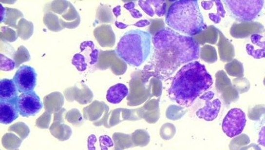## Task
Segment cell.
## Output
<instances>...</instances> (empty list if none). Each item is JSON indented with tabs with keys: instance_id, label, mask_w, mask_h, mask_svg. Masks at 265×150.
Returning <instances> with one entry per match:
<instances>
[{
	"instance_id": "obj_1",
	"label": "cell",
	"mask_w": 265,
	"mask_h": 150,
	"mask_svg": "<svg viewBox=\"0 0 265 150\" xmlns=\"http://www.w3.org/2000/svg\"><path fill=\"white\" fill-rule=\"evenodd\" d=\"M154 54L152 67L162 78H168L183 64L200 58V46L191 37L182 35L166 27L156 33L152 40Z\"/></svg>"
},
{
	"instance_id": "obj_2",
	"label": "cell",
	"mask_w": 265,
	"mask_h": 150,
	"mask_svg": "<svg viewBox=\"0 0 265 150\" xmlns=\"http://www.w3.org/2000/svg\"><path fill=\"white\" fill-rule=\"evenodd\" d=\"M213 83L206 66L192 62L184 65L173 77L169 89V97L180 106L190 107Z\"/></svg>"
},
{
	"instance_id": "obj_3",
	"label": "cell",
	"mask_w": 265,
	"mask_h": 150,
	"mask_svg": "<svg viewBox=\"0 0 265 150\" xmlns=\"http://www.w3.org/2000/svg\"><path fill=\"white\" fill-rule=\"evenodd\" d=\"M165 22L173 31L191 37L207 27L196 0H180L174 2L169 8Z\"/></svg>"
},
{
	"instance_id": "obj_4",
	"label": "cell",
	"mask_w": 265,
	"mask_h": 150,
	"mask_svg": "<svg viewBox=\"0 0 265 150\" xmlns=\"http://www.w3.org/2000/svg\"><path fill=\"white\" fill-rule=\"evenodd\" d=\"M151 35L132 29L120 39L115 49L117 57L132 67H140L148 59L151 50Z\"/></svg>"
},
{
	"instance_id": "obj_5",
	"label": "cell",
	"mask_w": 265,
	"mask_h": 150,
	"mask_svg": "<svg viewBox=\"0 0 265 150\" xmlns=\"http://www.w3.org/2000/svg\"><path fill=\"white\" fill-rule=\"evenodd\" d=\"M223 2L233 19L240 22L255 20L265 4L263 0H224Z\"/></svg>"
},
{
	"instance_id": "obj_6",
	"label": "cell",
	"mask_w": 265,
	"mask_h": 150,
	"mask_svg": "<svg viewBox=\"0 0 265 150\" xmlns=\"http://www.w3.org/2000/svg\"><path fill=\"white\" fill-rule=\"evenodd\" d=\"M246 122L245 113L239 108H233L227 112L223 121L222 130L228 137H236L243 133Z\"/></svg>"
},
{
	"instance_id": "obj_7",
	"label": "cell",
	"mask_w": 265,
	"mask_h": 150,
	"mask_svg": "<svg viewBox=\"0 0 265 150\" xmlns=\"http://www.w3.org/2000/svg\"><path fill=\"white\" fill-rule=\"evenodd\" d=\"M17 107L22 117H29L37 115L43 105L38 94L33 91L21 94L17 100Z\"/></svg>"
},
{
	"instance_id": "obj_8",
	"label": "cell",
	"mask_w": 265,
	"mask_h": 150,
	"mask_svg": "<svg viewBox=\"0 0 265 150\" xmlns=\"http://www.w3.org/2000/svg\"><path fill=\"white\" fill-rule=\"evenodd\" d=\"M18 92L21 93L34 91L38 82V74L34 68L22 65L18 68L13 78Z\"/></svg>"
},
{
	"instance_id": "obj_9",
	"label": "cell",
	"mask_w": 265,
	"mask_h": 150,
	"mask_svg": "<svg viewBox=\"0 0 265 150\" xmlns=\"http://www.w3.org/2000/svg\"><path fill=\"white\" fill-rule=\"evenodd\" d=\"M214 95L213 92L209 91L201 96V99L206 101V106L196 112L198 118L210 122L218 116L222 103L219 99H213Z\"/></svg>"
},
{
	"instance_id": "obj_10",
	"label": "cell",
	"mask_w": 265,
	"mask_h": 150,
	"mask_svg": "<svg viewBox=\"0 0 265 150\" xmlns=\"http://www.w3.org/2000/svg\"><path fill=\"white\" fill-rule=\"evenodd\" d=\"M16 101L0 100V123L9 125L19 117Z\"/></svg>"
},
{
	"instance_id": "obj_11",
	"label": "cell",
	"mask_w": 265,
	"mask_h": 150,
	"mask_svg": "<svg viewBox=\"0 0 265 150\" xmlns=\"http://www.w3.org/2000/svg\"><path fill=\"white\" fill-rule=\"evenodd\" d=\"M251 43L246 45V52L251 57L260 59L265 58V39L263 35L254 34L250 37Z\"/></svg>"
},
{
	"instance_id": "obj_12",
	"label": "cell",
	"mask_w": 265,
	"mask_h": 150,
	"mask_svg": "<svg viewBox=\"0 0 265 150\" xmlns=\"http://www.w3.org/2000/svg\"><path fill=\"white\" fill-rule=\"evenodd\" d=\"M18 90L13 80L3 79L0 81V100L16 101Z\"/></svg>"
},
{
	"instance_id": "obj_13",
	"label": "cell",
	"mask_w": 265,
	"mask_h": 150,
	"mask_svg": "<svg viewBox=\"0 0 265 150\" xmlns=\"http://www.w3.org/2000/svg\"><path fill=\"white\" fill-rule=\"evenodd\" d=\"M140 7L150 17L155 15L158 17L164 16L166 11L165 1H138Z\"/></svg>"
},
{
	"instance_id": "obj_14",
	"label": "cell",
	"mask_w": 265,
	"mask_h": 150,
	"mask_svg": "<svg viewBox=\"0 0 265 150\" xmlns=\"http://www.w3.org/2000/svg\"><path fill=\"white\" fill-rule=\"evenodd\" d=\"M129 94V89L123 84L118 83L108 89L106 99L108 103L116 105L121 103Z\"/></svg>"
},
{
	"instance_id": "obj_15",
	"label": "cell",
	"mask_w": 265,
	"mask_h": 150,
	"mask_svg": "<svg viewBox=\"0 0 265 150\" xmlns=\"http://www.w3.org/2000/svg\"><path fill=\"white\" fill-rule=\"evenodd\" d=\"M255 129L258 143L265 147V112L256 122Z\"/></svg>"
},
{
	"instance_id": "obj_16",
	"label": "cell",
	"mask_w": 265,
	"mask_h": 150,
	"mask_svg": "<svg viewBox=\"0 0 265 150\" xmlns=\"http://www.w3.org/2000/svg\"><path fill=\"white\" fill-rule=\"evenodd\" d=\"M216 4L217 13L216 14H209V18L210 20L215 23H219L221 21V18H225L226 12L221 1H214Z\"/></svg>"
},
{
	"instance_id": "obj_17",
	"label": "cell",
	"mask_w": 265,
	"mask_h": 150,
	"mask_svg": "<svg viewBox=\"0 0 265 150\" xmlns=\"http://www.w3.org/2000/svg\"><path fill=\"white\" fill-rule=\"evenodd\" d=\"M8 64L11 70H13L15 66V63L12 60L6 57L1 54V69L4 71H8Z\"/></svg>"
},
{
	"instance_id": "obj_18",
	"label": "cell",
	"mask_w": 265,
	"mask_h": 150,
	"mask_svg": "<svg viewBox=\"0 0 265 150\" xmlns=\"http://www.w3.org/2000/svg\"><path fill=\"white\" fill-rule=\"evenodd\" d=\"M124 7L125 8L130 11L132 16L134 18V19H140V18L142 17V14L140 13V12L134 9L135 4L134 2H131L130 3L125 4Z\"/></svg>"
},
{
	"instance_id": "obj_19",
	"label": "cell",
	"mask_w": 265,
	"mask_h": 150,
	"mask_svg": "<svg viewBox=\"0 0 265 150\" xmlns=\"http://www.w3.org/2000/svg\"><path fill=\"white\" fill-rule=\"evenodd\" d=\"M214 1H203L201 4L203 8L205 10H209L213 7Z\"/></svg>"
},
{
	"instance_id": "obj_20",
	"label": "cell",
	"mask_w": 265,
	"mask_h": 150,
	"mask_svg": "<svg viewBox=\"0 0 265 150\" xmlns=\"http://www.w3.org/2000/svg\"><path fill=\"white\" fill-rule=\"evenodd\" d=\"M150 22L147 20H142L139 21H137L135 23L133 24V26H135L138 27H144L149 25Z\"/></svg>"
},
{
	"instance_id": "obj_21",
	"label": "cell",
	"mask_w": 265,
	"mask_h": 150,
	"mask_svg": "<svg viewBox=\"0 0 265 150\" xmlns=\"http://www.w3.org/2000/svg\"><path fill=\"white\" fill-rule=\"evenodd\" d=\"M114 14L117 17L118 16L120 15V7L119 5L117 6L116 8H114L113 10Z\"/></svg>"
},
{
	"instance_id": "obj_22",
	"label": "cell",
	"mask_w": 265,
	"mask_h": 150,
	"mask_svg": "<svg viewBox=\"0 0 265 150\" xmlns=\"http://www.w3.org/2000/svg\"></svg>"
}]
</instances>
